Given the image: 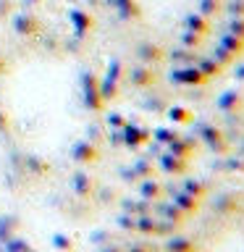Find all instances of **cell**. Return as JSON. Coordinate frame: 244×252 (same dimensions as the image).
I'll return each instance as SVG.
<instances>
[{
  "mask_svg": "<svg viewBox=\"0 0 244 252\" xmlns=\"http://www.w3.org/2000/svg\"><path fill=\"white\" fill-rule=\"evenodd\" d=\"M168 250H171V252H192V247H189L186 242H181V239L171 242V244H168Z\"/></svg>",
  "mask_w": 244,
  "mask_h": 252,
  "instance_id": "6da1fadb",
  "label": "cell"
}]
</instances>
